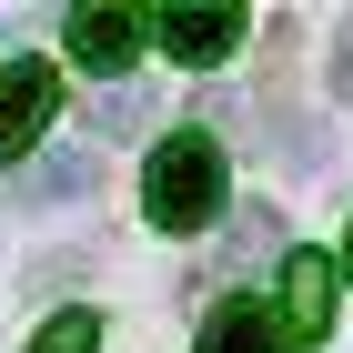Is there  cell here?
<instances>
[{
    "label": "cell",
    "instance_id": "cell-8",
    "mask_svg": "<svg viewBox=\"0 0 353 353\" xmlns=\"http://www.w3.org/2000/svg\"><path fill=\"white\" fill-rule=\"evenodd\" d=\"M101 343V313H81V303H71V313H51V323L30 333V353H91Z\"/></svg>",
    "mask_w": 353,
    "mask_h": 353
},
{
    "label": "cell",
    "instance_id": "cell-11",
    "mask_svg": "<svg viewBox=\"0 0 353 353\" xmlns=\"http://www.w3.org/2000/svg\"><path fill=\"white\" fill-rule=\"evenodd\" d=\"M333 101H353V21H343V41H333Z\"/></svg>",
    "mask_w": 353,
    "mask_h": 353
},
{
    "label": "cell",
    "instance_id": "cell-3",
    "mask_svg": "<svg viewBox=\"0 0 353 353\" xmlns=\"http://www.w3.org/2000/svg\"><path fill=\"white\" fill-rule=\"evenodd\" d=\"M333 313H343V263L333 252H283V333L333 343Z\"/></svg>",
    "mask_w": 353,
    "mask_h": 353
},
{
    "label": "cell",
    "instance_id": "cell-2",
    "mask_svg": "<svg viewBox=\"0 0 353 353\" xmlns=\"http://www.w3.org/2000/svg\"><path fill=\"white\" fill-rule=\"evenodd\" d=\"M252 10H232V0H192V10H152V41H162L172 61H192V71H212V61L243 51Z\"/></svg>",
    "mask_w": 353,
    "mask_h": 353
},
{
    "label": "cell",
    "instance_id": "cell-9",
    "mask_svg": "<svg viewBox=\"0 0 353 353\" xmlns=\"http://www.w3.org/2000/svg\"><path fill=\"white\" fill-rule=\"evenodd\" d=\"M232 252H243V263H252V252H283V222L252 202V212H243V232H232Z\"/></svg>",
    "mask_w": 353,
    "mask_h": 353
},
{
    "label": "cell",
    "instance_id": "cell-10",
    "mask_svg": "<svg viewBox=\"0 0 353 353\" xmlns=\"http://www.w3.org/2000/svg\"><path fill=\"white\" fill-rule=\"evenodd\" d=\"M101 132H152V101H141V91H111V101H101Z\"/></svg>",
    "mask_w": 353,
    "mask_h": 353
},
{
    "label": "cell",
    "instance_id": "cell-5",
    "mask_svg": "<svg viewBox=\"0 0 353 353\" xmlns=\"http://www.w3.org/2000/svg\"><path fill=\"white\" fill-rule=\"evenodd\" d=\"M141 21H152V10H71V21H61V41H71V61H81V71H121V61L141 51Z\"/></svg>",
    "mask_w": 353,
    "mask_h": 353
},
{
    "label": "cell",
    "instance_id": "cell-4",
    "mask_svg": "<svg viewBox=\"0 0 353 353\" xmlns=\"http://www.w3.org/2000/svg\"><path fill=\"white\" fill-rule=\"evenodd\" d=\"M51 101H61L51 61H0V162L30 152V141L51 132Z\"/></svg>",
    "mask_w": 353,
    "mask_h": 353
},
{
    "label": "cell",
    "instance_id": "cell-7",
    "mask_svg": "<svg viewBox=\"0 0 353 353\" xmlns=\"http://www.w3.org/2000/svg\"><path fill=\"white\" fill-rule=\"evenodd\" d=\"M30 192H41V202H81L91 192V152H71V141L41 152V162H30Z\"/></svg>",
    "mask_w": 353,
    "mask_h": 353
},
{
    "label": "cell",
    "instance_id": "cell-6",
    "mask_svg": "<svg viewBox=\"0 0 353 353\" xmlns=\"http://www.w3.org/2000/svg\"><path fill=\"white\" fill-rule=\"evenodd\" d=\"M192 353H293V343H283V323H272L263 303H222L212 323H202V343H192Z\"/></svg>",
    "mask_w": 353,
    "mask_h": 353
},
{
    "label": "cell",
    "instance_id": "cell-12",
    "mask_svg": "<svg viewBox=\"0 0 353 353\" xmlns=\"http://www.w3.org/2000/svg\"><path fill=\"white\" fill-rule=\"evenodd\" d=\"M343 263H353V232H343Z\"/></svg>",
    "mask_w": 353,
    "mask_h": 353
},
{
    "label": "cell",
    "instance_id": "cell-1",
    "mask_svg": "<svg viewBox=\"0 0 353 353\" xmlns=\"http://www.w3.org/2000/svg\"><path fill=\"white\" fill-rule=\"evenodd\" d=\"M141 212H152V232L222 222V141L212 132H162L152 162H141Z\"/></svg>",
    "mask_w": 353,
    "mask_h": 353
}]
</instances>
